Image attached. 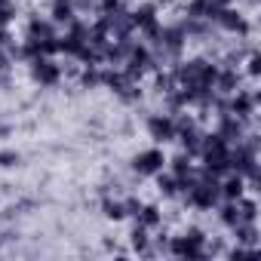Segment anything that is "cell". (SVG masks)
I'll return each mask as SVG.
<instances>
[{"instance_id": "obj_1", "label": "cell", "mask_w": 261, "mask_h": 261, "mask_svg": "<svg viewBox=\"0 0 261 261\" xmlns=\"http://www.w3.org/2000/svg\"><path fill=\"white\" fill-rule=\"evenodd\" d=\"M166 252L175 255V258H206V233L191 224L178 237H169Z\"/></svg>"}, {"instance_id": "obj_2", "label": "cell", "mask_w": 261, "mask_h": 261, "mask_svg": "<svg viewBox=\"0 0 261 261\" xmlns=\"http://www.w3.org/2000/svg\"><path fill=\"white\" fill-rule=\"evenodd\" d=\"M123 71L133 77V80H142V77H148V74L157 71L154 53H151V46H148L145 40H136V43H133V49H129V56H126V62H123Z\"/></svg>"}, {"instance_id": "obj_3", "label": "cell", "mask_w": 261, "mask_h": 261, "mask_svg": "<svg viewBox=\"0 0 261 261\" xmlns=\"http://www.w3.org/2000/svg\"><path fill=\"white\" fill-rule=\"evenodd\" d=\"M129 169H133L139 178H154L160 169H166V154H163V148L154 145V148L139 151L133 160H129Z\"/></svg>"}, {"instance_id": "obj_4", "label": "cell", "mask_w": 261, "mask_h": 261, "mask_svg": "<svg viewBox=\"0 0 261 261\" xmlns=\"http://www.w3.org/2000/svg\"><path fill=\"white\" fill-rule=\"evenodd\" d=\"M145 129H148V136H151L154 145H169V142H175V136H178V133H175V120H172V114H166V111L148 114Z\"/></svg>"}, {"instance_id": "obj_5", "label": "cell", "mask_w": 261, "mask_h": 261, "mask_svg": "<svg viewBox=\"0 0 261 261\" xmlns=\"http://www.w3.org/2000/svg\"><path fill=\"white\" fill-rule=\"evenodd\" d=\"M28 65H31V80H34V83H40V86H46V89H53V86L62 83V65H59L56 59L37 56V59H31Z\"/></svg>"}, {"instance_id": "obj_6", "label": "cell", "mask_w": 261, "mask_h": 261, "mask_svg": "<svg viewBox=\"0 0 261 261\" xmlns=\"http://www.w3.org/2000/svg\"><path fill=\"white\" fill-rule=\"evenodd\" d=\"M25 37H31V40H49V37H59V25H56L49 16H31L28 25H25Z\"/></svg>"}, {"instance_id": "obj_7", "label": "cell", "mask_w": 261, "mask_h": 261, "mask_svg": "<svg viewBox=\"0 0 261 261\" xmlns=\"http://www.w3.org/2000/svg\"><path fill=\"white\" fill-rule=\"evenodd\" d=\"M157 4H151V0H148V4H136L133 10H129V16H133V25H136V31L142 34V31H148V28H154L157 22H160V16H157Z\"/></svg>"}, {"instance_id": "obj_8", "label": "cell", "mask_w": 261, "mask_h": 261, "mask_svg": "<svg viewBox=\"0 0 261 261\" xmlns=\"http://www.w3.org/2000/svg\"><path fill=\"white\" fill-rule=\"evenodd\" d=\"M218 4L215 0H188L185 4V16L188 19H206V22H215V16H218Z\"/></svg>"}, {"instance_id": "obj_9", "label": "cell", "mask_w": 261, "mask_h": 261, "mask_svg": "<svg viewBox=\"0 0 261 261\" xmlns=\"http://www.w3.org/2000/svg\"><path fill=\"white\" fill-rule=\"evenodd\" d=\"M49 19H53L59 28L71 25V22L77 19V7H74V0H53V7H49Z\"/></svg>"}, {"instance_id": "obj_10", "label": "cell", "mask_w": 261, "mask_h": 261, "mask_svg": "<svg viewBox=\"0 0 261 261\" xmlns=\"http://www.w3.org/2000/svg\"><path fill=\"white\" fill-rule=\"evenodd\" d=\"M133 221L148 227V230H157V227H163V209L157 203H142V209H139V215Z\"/></svg>"}, {"instance_id": "obj_11", "label": "cell", "mask_w": 261, "mask_h": 261, "mask_svg": "<svg viewBox=\"0 0 261 261\" xmlns=\"http://www.w3.org/2000/svg\"><path fill=\"white\" fill-rule=\"evenodd\" d=\"M129 80H133V77H129L123 68H114V65H108V68H105V65H101V86H105V89H111L114 95H117Z\"/></svg>"}, {"instance_id": "obj_12", "label": "cell", "mask_w": 261, "mask_h": 261, "mask_svg": "<svg viewBox=\"0 0 261 261\" xmlns=\"http://www.w3.org/2000/svg\"><path fill=\"white\" fill-rule=\"evenodd\" d=\"M218 188H221V200H240V197L246 194V178L237 175V172H227V175L218 181Z\"/></svg>"}, {"instance_id": "obj_13", "label": "cell", "mask_w": 261, "mask_h": 261, "mask_svg": "<svg viewBox=\"0 0 261 261\" xmlns=\"http://www.w3.org/2000/svg\"><path fill=\"white\" fill-rule=\"evenodd\" d=\"M230 230H233V240H237L240 246H249V249L258 246V221H240V224H233Z\"/></svg>"}, {"instance_id": "obj_14", "label": "cell", "mask_w": 261, "mask_h": 261, "mask_svg": "<svg viewBox=\"0 0 261 261\" xmlns=\"http://www.w3.org/2000/svg\"><path fill=\"white\" fill-rule=\"evenodd\" d=\"M154 185H157V194H160V197H166V200H178V178H175L172 172L160 169V172L154 175Z\"/></svg>"}, {"instance_id": "obj_15", "label": "cell", "mask_w": 261, "mask_h": 261, "mask_svg": "<svg viewBox=\"0 0 261 261\" xmlns=\"http://www.w3.org/2000/svg\"><path fill=\"white\" fill-rule=\"evenodd\" d=\"M101 215H105L108 221H126V206H123V197L105 194V197H101Z\"/></svg>"}, {"instance_id": "obj_16", "label": "cell", "mask_w": 261, "mask_h": 261, "mask_svg": "<svg viewBox=\"0 0 261 261\" xmlns=\"http://www.w3.org/2000/svg\"><path fill=\"white\" fill-rule=\"evenodd\" d=\"M129 246H133V252L148 255V249H151V230L133 221V230H129Z\"/></svg>"}, {"instance_id": "obj_17", "label": "cell", "mask_w": 261, "mask_h": 261, "mask_svg": "<svg viewBox=\"0 0 261 261\" xmlns=\"http://www.w3.org/2000/svg\"><path fill=\"white\" fill-rule=\"evenodd\" d=\"M166 169L175 175V178H181V175H188L191 169H194V157L191 154H175V157H166Z\"/></svg>"}, {"instance_id": "obj_18", "label": "cell", "mask_w": 261, "mask_h": 261, "mask_svg": "<svg viewBox=\"0 0 261 261\" xmlns=\"http://www.w3.org/2000/svg\"><path fill=\"white\" fill-rule=\"evenodd\" d=\"M77 83H80V89H98V86H101V68L83 65L80 74H77Z\"/></svg>"}, {"instance_id": "obj_19", "label": "cell", "mask_w": 261, "mask_h": 261, "mask_svg": "<svg viewBox=\"0 0 261 261\" xmlns=\"http://www.w3.org/2000/svg\"><path fill=\"white\" fill-rule=\"evenodd\" d=\"M16 166H22L19 151H0V169H16Z\"/></svg>"}, {"instance_id": "obj_20", "label": "cell", "mask_w": 261, "mask_h": 261, "mask_svg": "<svg viewBox=\"0 0 261 261\" xmlns=\"http://www.w3.org/2000/svg\"><path fill=\"white\" fill-rule=\"evenodd\" d=\"M142 197H136V194H126L123 197V206H126V218H136L139 215V209H142Z\"/></svg>"}, {"instance_id": "obj_21", "label": "cell", "mask_w": 261, "mask_h": 261, "mask_svg": "<svg viewBox=\"0 0 261 261\" xmlns=\"http://www.w3.org/2000/svg\"><path fill=\"white\" fill-rule=\"evenodd\" d=\"M258 65H261L258 53H255V49H249V59H246V71H249V77H252V80H255V77H258V71H261Z\"/></svg>"}, {"instance_id": "obj_22", "label": "cell", "mask_w": 261, "mask_h": 261, "mask_svg": "<svg viewBox=\"0 0 261 261\" xmlns=\"http://www.w3.org/2000/svg\"><path fill=\"white\" fill-rule=\"evenodd\" d=\"M10 133H13V126H10V123H0V139H7Z\"/></svg>"}, {"instance_id": "obj_23", "label": "cell", "mask_w": 261, "mask_h": 261, "mask_svg": "<svg viewBox=\"0 0 261 261\" xmlns=\"http://www.w3.org/2000/svg\"><path fill=\"white\" fill-rule=\"evenodd\" d=\"M7 4H13V0H0V7H7Z\"/></svg>"}, {"instance_id": "obj_24", "label": "cell", "mask_w": 261, "mask_h": 261, "mask_svg": "<svg viewBox=\"0 0 261 261\" xmlns=\"http://www.w3.org/2000/svg\"><path fill=\"white\" fill-rule=\"evenodd\" d=\"M151 4H157V7H160V4H166V0H151Z\"/></svg>"}, {"instance_id": "obj_25", "label": "cell", "mask_w": 261, "mask_h": 261, "mask_svg": "<svg viewBox=\"0 0 261 261\" xmlns=\"http://www.w3.org/2000/svg\"><path fill=\"white\" fill-rule=\"evenodd\" d=\"M89 4H95V7H98V0H89Z\"/></svg>"}, {"instance_id": "obj_26", "label": "cell", "mask_w": 261, "mask_h": 261, "mask_svg": "<svg viewBox=\"0 0 261 261\" xmlns=\"http://www.w3.org/2000/svg\"><path fill=\"white\" fill-rule=\"evenodd\" d=\"M123 4H133V0H123Z\"/></svg>"}]
</instances>
